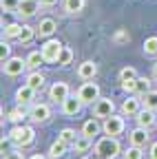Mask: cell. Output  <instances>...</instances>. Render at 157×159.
<instances>
[{"mask_svg": "<svg viewBox=\"0 0 157 159\" xmlns=\"http://www.w3.org/2000/svg\"><path fill=\"white\" fill-rule=\"evenodd\" d=\"M144 53L146 55H157V35H150L144 40Z\"/></svg>", "mask_w": 157, "mask_h": 159, "instance_id": "obj_31", "label": "cell"}, {"mask_svg": "<svg viewBox=\"0 0 157 159\" xmlns=\"http://www.w3.org/2000/svg\"><path fill=\"white\" fill-rule=\"evenodd\" d=\"M40 7H42L40 0H20V5H18L16 13L22 16V18H31V16H35V11L40 9Z\"/></svg>", "mask_w": 157, "mask_h": 159, "instance_id": "obj_11", "label": "cell"}, {"mask_svg": "<svg viewBox=\"0 0 157 159\" xmlns=\"http://www.w3.org/2000/svg\"><path fill=\"white\" fill-rule=\"evenodd\" d=\"M67 150H69V144L62 142V139H58V142H53L51 148H49V157L51 159H62L67 155Z\"/></svg>", "mask_w": 157, "mask_h": 159, "instance_id": "obj_18", "label": "cell"}, {"mask_svg": "<svg viewBox=\"0 0 157 159\" xmlns=\"http://www.w3.org/2000/svg\"><path fill=\"white\" fill-rule=\"evenodd\" d=\"M18 5H20V0H0V7H2V11H16Z\"/></svg>", "mask_w": 157, "mask_h": 159, "instance_id": "obj_35", "label": "cell"}, {"mask_svg": "<svg viewBox=\"0 0 157 159\" xmlns=\"http://www.w3.org/2000/svg\"><path fill=\"white\" fill-rule=\"evenodd\" d=\"M133 77H137V71L133 66H124L120 71V82H124V80H133Z\"/></svg>", "mask_w": 157, "mask_h": 159, "instance_id": "obj_33", "label": "cell"}, {"mask_svg": "<svg viewBox=\"0 0 157 159\" xmlns=\"http://www.w3.org/2000/svg\"><path fill=\"white\" fill-rule=\"evenodd\" d=\"M91 159H104V157H100V155H95V157H91Z\"/></svg>", "mask_w": 157, "mask_h": 159, "instance_id": "obj_43", "label": "cell"}, {"mask_svg": "<svg viewBox=\"0 0 157 159\" xmlns=\"http://www.w3.org/2000/svg\"><path fill=\"white\" fill-rule=\"evenodd\" d=\"M115 113V104H113V99L109 97H100L97 102H93V117L97 119H106Z\"/></svg>", "mask_w": 157, "mask_h": 159, "instance_id": "obj_6", "label": "cell"}, {"mask_svg": "<svg viewBox=\"0 0 157 159\" xmlns=\"http://www.w3.org/2000/svg\"><path fill=\"white\" fill-rule=\"evenodd\" d=\"M25 60H27V69L38 71V66H40V64L44 62V55H42V51H31Z\"/></svg>", "mask_w": 157, "mask_h": 159, "instance_id": "obj_22", "label": "cell"}, {"mask_svg": "<svg viewBox=\"0 0 157 159\" xmlns=\"http://www.w3.org/2000/svg\"><path fill=\"white\" fill-rule=\"evenodd\" d=\"M20 31H22V25H18V22H9V25L5 27V38H7V40H18Z\"/></svg>", "mask_w": 157, "mask_h": 159, "instance_id": "obj_27", "label": "cell"}, {"mask_svg": "<svg viewBox=\"0 0 157 159\" xmlns=\"http://www.w3.org/2000/svg\"><path fill=\"white\" fill-rule=\"evenodd\" d=\"M84 5H86V0H64V11L67 13H80L82 9H84Z\"/></svg>", "mask_w": 157, "mask_h": 159, "instance_id": "obj_25", "label": "cell"}, {"mask_svg": "<svg viewBox=\"0 0 157 159\" xmlns=\"http://www.w3.org/2000/svg\"><path fill=\"white\" fill-rule=\"evenodd\" d=\"M128 142L131 146H140V148H146V144L150 142V135H148V128L144 126H137L128 133Z\"/></svg>", "mask_w": 157, "mask_h": 159, "instance_id": "obj_9", "label": "cell"}, {"mask_svg": "<svg viewBox=\"0 0 157 159\" xmlns=\"http://www.w3.org/2000/svg\"><path fill=\"white\" fill-rule=\"evenodd\" d=\"M27 69V60H22V57H18V55H13V57H9L7 62L2 64V71H5V75H9V77H16V75H22V71Z\"/></svg>", "mask_w": 157, "mask_h": 159, "instance_id": "obj_7", "label": "cell"}, {"mask_svg": "<svg viewBox=\"0 0 157 159\" xmlns=\"http://www.w3.org/2000/svg\"><path fill=\"white\" fill-rule=\"evenodd\" d=\"M58 139H62V142H67L69 146H73V142L77 139V133H75L73 128H62L60 135H58Z\"/></svg>", "mask_w": 157, "mask_h": 159, "instance_id": "obj_29", "label": "cell"}, {"mask_svg": "<svg viewBox=\"0 0 157 159\" xmlns=\"http://www.w3.org/2000/svg\"><path fill=\"white\" fill-rule=\"evenodd\" d=\"M142 111V97H126L122 102V115H128V117H135L137 113Z\"/></svg>", "mask_w": 157, "mask_h": 159, "instance_id": "obj_13", "label": "cell"}, {"mask_svg": "<svg viewBox=\"0 0 157 159\" xmlns=\"http://www.w3.org/2000/svg\"><path fill=\"white\" fill-rule=\"evenodd\" d=\"M126 40H128V33L126 31H117L113 35V42H126Z\"/></svg>", "mask_w": 157, "mask_h": 159, "instance_id": "obj_38", "label": "cell"}, {"mask_svg": "<svg viewBox=\"0 0 157 159\" xmlns=\"http://www.w3.org/2000/svg\"><path fill=\"white\" fill-rule=\"evenodd\" d=\"M29 159H47L44 155H33V157H29Z\"/></svg>", "mask_w": 157, "mask_h": 159, "instance_id": "obj_41", "label": "cell"}, {"mask_svg": "<svg viewBox=\"0 0 157 159\" xmlns=\"http://www.w3.org/2000/svg\"><path fill=\"white\" fill-rule=\"evenodd\" d=\"M62 42L60 40H55V38H49L47 42L40 47V51H42V55H44V62H58V55H60V51H62Z\"/></svg>", "mask_w": 157, "mask_h": 159, "instance_id": "obj_5", "label": "cell"}, {"mask_svg": "<svg viewBox=\"0 0 157 159\" xmlns=\"http://www.w3.org/2000/svg\"><path fill=\"white\" fill-rule=\"evenodd\" d=\"M71 95V89H69V84L67 82H53L51 84V89H49V99H51V102H64V99Z\"/></svg>", "mask_w": 157, "mask_h": 159, "instance_id": "obj_8", "label": "cell"}, {"mask_svg": "<svg viewBox=\"0 0 157 159\" xmlns=\"http://www.w3.org/2000/svg\"><path fill=\"white\" fill-rule=\"evenodd\" d=\"M71 60H73V51H71L69 47H62L60 55H58V66H69Z\"/></svg>", "mask_w": 157, "mask_h": 159, "instance_id": "obj_28", "label": "cell"}, {"mask_svg": "<svg viewBox=\"0 0 157 159\" xmlns=\"http://www.w3.org/2000/svg\"><path fill=\"white\" fill-rule=\"evenodd\" d=\"M150 91V80L148 77H137V82H135V93L137 95H144Z\"/></svg>", "mask_w": 157, "mask_h": 159, "instance_id": "obj_30", "label": "cell"}, {"mask_svg": "<svg viewBox=\"0 0 157 159\" xmlns=\"http://www.w3.org/2000/svg\"><path fill=\"white\" fill-rule=\"evenodd\" d=\"M122 148H120V142H117V137H102L100 142L95 144V155H100L104 159H115V157H120Z\"/></svg>", "mask_w": 157, "mask_h": 159, "instance_id": "obj_1", "label": "cell"}, {"mask_svg": "<svg viewBox=\"0 0 157 159\" xmlns=\"http://www.w3.org/2000/svg\"><path fill=\"white\" fill-rule=\"evenodd\" d=\"M100 130H102V126H100V122H97V117H93V119H89V122H84V126H82V135H86V137L100 135Z\"/></svg>", "mask_w": 157, "mask_h": 159, "instance_id": "obj_21", "label": "cell"}, {"mask_svg": "<svg viewBox=\"0 0 157 159\" xmlns=\"http://www.w3.org/2000/svg\"><path fill=\"white\" fill-rule=\"evenodd\" d=\"M51 117V108L49 104H31L29 108V119H33V122H47V119Z\"/></svg>", "mask_w": 157, "mask_h": 159, "instance_id": "obj_10", "label": "cell"}, {"mask_svg": "<svg viewBox=\"0 0 157 159\" xmlns=\"http://www.w3.org/2000/svg\"><path fill=\"white\" fill-rule=\"evenodd\" d=\"M35 93H38V91H33L29 84H25V86H20V89L16 91V102L20 104V106H29V104H33Z\"/></svg>", "mask_w": 157, "mask_h": 159, "instance_id": "obj_12", "label": "cell"}, {"mask_svg": "<svg viewBox=\"0 0 157 159\" xmlns=\"http://www.w3.org/2000/svg\"><path fill=\"white\" fill-rule=\"evenodd\" d=\"M2 159H25V155H22L20 150H7Z\"/></svg>", "mask_w": 157, "mask_h": 159, "instance_id": "obj_37", "label": "cell"}, {"mask_svg": "<svg viewBox=\"0 0 157 159\" xmlns=\"http://www.w3.org/2000/svg\"><path fill=\"white\" fill-rule=\"evenodd\" d=\"M11 57V47L5 42V40H2V42H0V60H2V64L7 62V60Z\"/></svg>", "mask_w": 157, "mask_h": 159, "instance_id": "obj_34", "label": "cell"}, {"mask_svg": "<svg viewBox=\"0 0 157 159\" xmlns=\"http://www.w3.org/2000/svg\"><path fill=\"white\" fill-rule=\"evenodd\" d=\"M135 82H137V77H133V80H124V82H122V91H126V93H135Z\"/></svg>", "mask_w": 157, "mask_h": 159, "instance_id": "obj_36", "label": "cell"}, {"mask_svg": "<svg viewBox=\"0 0 157 159\" xmlns=\"http://www.w3.org/2000/svg\"><path fill=\"white\" fill-rule=\"evenodd\" d=\"M135 122H137V126H144V128H150V126H155V124H157L155 111H150V108H144V106H142V111L135 115Z\"/></svg>", "mask_w": 157, "mask_h": 159, "instance_id": "obj_14", "label": "cell"}, {"mask_svg": "<svg viewBox=\"0 0 157 159\" xmlns=\"http://www.w3.org/2000/svg\"><path fill=\"white\" fill-rule=\"evenodd\" d=\"M27 117H29V111H27L25 106H20V104H18V106H16V108L9 113V119H11L13 124H22Z\"/></svg>", "mask_w": 157, "mask_h": 159, "instance_id": "obj_23", "label": "cell"}, {"mask_svg": "<svg viewBox=\"0 0 157 159\" xmlns=\"http://www.w3.org/2000/svg\"><path fill=\"white\" fill-rule=\"evenodd\" d=\"M82 108V99L77 97V95H69L64 102H62V113L64 115H77Z\"/></svg>", "mask_w": 157, "mask_h": 159, "instance_id": "obj_16", "label": "cell"}, {"mask_svg": "<svg viewBox=\"0 0 157 159\" xmlns=\"http://www.w3.org/2000/svg\"><path fill=\"white\" fill-rule=\"evenodd\" d=\"M124 128H126V124H124V117H120V115H111V117H106L104 122H102V133L104 135H111V137H117V135H122L124 133Z\"/></svg>", "mask_w": 157, "mask_h": 159, "instance_id": "obj_3", "label": "cell"}, {"mask_svg": "<svg viewBox=\"0 0 157 159\" xmlns=\"http://www.w3.org/2000/svg\"><path fill=\"white\" fill-rule=\"evenodd\" d=\"M25 84H29L33 91H40L42 86H44V75L40 73V71H31L29 75H27V82Z\"/></svg>", "mask_w": 157, "mask_h": 159, "instance_id": "obj_19", "label": "cell"}, {"mask_svg": "<svg viewBox=\"0 0 157 159\" xmlns=\"http://www.w3.org/2000/svg\"><path fill=\"white\" fill-rule=\"evenodd\" d=\"M58 2H60V0H40V5H42V7H55Z\"/></svg>", "mask_w": 157, "mask_h": 159, "instance_id": "obj_40", "label": "cell"}, {"mask_svg": "<svg viewBox=\"0 0 157 159\" xmlns=\"http://www.w3.org/2000/svg\"><path fill=\"white\" fill-rule=\"evenodd\" d=\"M77 97L82 99V104H93L100 99V86H97L95 82H84L80 89H77Z\"/></svg>", "mask_w": 157, "mask_h": 159, "instance_id": "obj_4", "label": "cell"}, {"mask_svg": "<svg viewBox=\"0 0 157 159\" xmlns=\"http://www.w3.org/2000/svg\"><path fill=\"white\" fill-rule=\"evenodd\" d=\"M148 157H150V159H157V142L150 144V148H148Z\"/></svg>", "mask_w": 157, "mask_h": 159, "instance_id": "obj_39", "label": "cell"}, {"mask_svg": "<svg viewBox=\"0 0 157 159\" xmlns=\"http://www.w3.org/2000/svg\"><path fill=\"white\" fill-rule=\"evenodd\" d=\"M93 146V137H86V135H77V139H75V142H73V150L75 152H86L89 148Z\"/></svg>", "mask_w": 157, "mask_h": 159, "instance_id": "obj_20", "label": "cell"}, {"mask_svg": "<svg viewBox=\"0 0 157 159\" xmlns=\"http://www.w3.org/2000/svg\"><path fill=\"white\" fill-rule=\"evenodd\" d=\"M142 106L144 108H150V111H157V91H148L142 95Z\"/></svg>", "mask_w": 157, "mask_h": 159, "instance_id": "obj_24", "label": "cell"}, {"mask_svg": "<svg viewBox=\"0 0 157 159\" xmlns=\"http://www.w3.org/2000/svg\"><path fill=\"white\" fill-rule=\"evenodd\" d=\"M9 137L13 139V144L16 146H29V144H33V137H35V130L31 128V126H22V124H16L13 128H11V133H9Z\"/></svg>", "mask_w": 157, "mask_h": 159, "instance_id": "obj_2", "label": "cell"}, {"mask_svg": "<svg viewBox=\"0 0 157 159\" xmlns=\"http://www.w3.org/2000/svg\"><path fill=\"white\" fill-rule=\"evenodd\" d=\"M35 29L33 27H29V25H22V31H20V35H18V42H22V44H27V42H31V40L35 38Z\"/></svg>", "mask_w": 157, "mask_h": 159, "instance_id": "obj_26", "label": "cell"}, {"mask_svg": "<svg viewBox=\"0 0 157 159\" xmlns=\"http://www.w3.org/2000/svg\"><path fill=\"white\" fill-rule=\"evenodd\" d=\"M55 29H58V25H55L53 18H42L40 25L35 27V31H38V35H40V38H51V35L55 33Z\"/></svg>", "mask_w": 157, "mask_h": 159, "instance_id": "obj_17", "label": "cell"}, {"mask_svg": "<svg viewBox=\"0 0 157 159\" xmlns=\"http://www.w3.org/2000/svg\"><path fill=\"white\" fill-rule=\"evenodd\" d=\"M153 75H155V77H157V62H155V64H153Z\"/></svg>", "mask_w": 157, "mask_h": 159, "instance_id": "obj_42", "label": "cell"}, {"mask_svg": "<svg viewBox=\"0 0 157 159\" xmlns=\"http://www.w3.org/2000/svg\"><path fill=\"white\" fill-rule=\"evenodd\" d=\"M142 157H144V152H142L140 146H131V148L122 155V159H142Z\"/></svg>", "mask_w": 157, "mask_h": 159, "instance_id": "obj_32", "label": "cell"}, {"mask_svg": "<svg viewBox=\"0 0 157 159\" xmlns=\"http://www.w3.org/2000/svg\"><path fill=\"white\" fill-rule=\"evenodd\" d=\"M97 75V64L91 62V60H86V62H82L80 66H77V77L84 80V82H89V80H93Z\"/></svg>", "mask_w": 157, "mask_h": 159, "instance_id": "obj_15", "label": "cell"}]
</instances>
